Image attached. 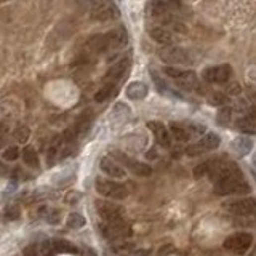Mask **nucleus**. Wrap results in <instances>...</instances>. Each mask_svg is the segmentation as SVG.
<instances>
[{
  "instance_id": "1",
  "label": "nucleus",
  "mask_w": 256,
  "mask_h": 256,
  "mask_svg": "<svg viewBox=\"0 0 256 256\" xmlns=\"http://www.w3.org/2000/svg\"><path fill=\"white\" fill-rule=\"evenodd\" d=\"M250 191V184L245 181L244 176L226 178L215 183V192L218 195H245Z\"/></svg>"
},
{
  "instance_id": "2",
  "label": "nucleus",
  "mask_w": 256,
  "mask_h": 256,
  "mask_svg": "<svg viewBox=\"0 0 256 256\" xmlns=\"http://www.w3.org/2000/svg\"><path fill=\"white\" fill-rule=\"evenodd\" d=\"M96 192L99 195L106 198H112V200H125L128 197V188L124 186L122 183L104 180V178H96L95 183Z\"/></svg>"
},
{
  "instance_id": "3",
  "label": "nucleus",
  "mask_w": 256,
  "mask_h": 256,
  "mask_svg": "<svg viewBox=\"0 0 256 256\" xmlns=\"http://www.w3.org/2000/svg\"><path fill=\"white\" fill-rule=\"evenodd\" d=\"M163 72H165L168 77H172L178 87L184 91H192V90L198 88V77L195 72H192V70H184L180 67L170 66V67L163 69Z\"/></svg>"
},
{
  "instance_id": "4",
  "label": "nucleus",
  "mask_w": 256,
  "mask_h": 256,
  "mask_svg": "<svg viewBox=\"0 0 256 256\" xmlns=\"http://www.w3.org/2000/svg\"><path fill=\"white\" fill-rule=\"evenodd\" d=\"M159 58L168 64H173V67L175 66H189V64H192V61H194L188 50H184L181 47H175V45L162 48L159 52Z\"/></svg>"
},
{
  "instance_id": "5",
  "label": "nucleus",
  "mask_w": 256,
  "mask_h": 256,
  "mask_svg": "<svg viewBox=\"0 0 256 256\" xmlns=\"http://www.w3.org/2000/svg\"><path fill=\"white\" fill-rule=\"evenodd\" d=\"M101 232L103 236L109 240H124L131 236V226L122 218V219H117V221L101 224Z\"/></svg>"
},
{
  "instance_id": "6",
  "label": "nucleus",
  "mask_w": 256,
  "mask_h": 256,
  "mask_svg": "<svg viewBox=\"0 0 256 256\" xmlns=\"http://www.w3.org/2000/svg\"><path fill=\"white\" fill-rule=\"evenodd\" d=\"M111 155L114 159H117V163H120V165H124L127 167L133 175H136V176H151L152 175V168L147 165V163L144 162H139V160H134V159H130V157H127V155L124 152H120V151H112Z\"/></svg>"
},
{
  "instance_id": "7",
  "label": "nucleus",
  "mask_w": 256,
  "mask_h": 256,
  "mask_svg": "<svg viewBox=\"0 0 256 256\" xmlns=\"http://www.w3.org/2000/svg\"><path fill=\"white\" fill-rule=\"evenodd\" d=\"M226 210L239 219H252L256 216V200L255 198H242L237 202L226 203Z\"/></svg>"
},
{
  "instance_id": "8",
  "label": "nucleus",
  "mask_w": 256,
  "mask_h": 256,
  "mask_svg": "<svg viewBox=\"0 0 256 256\" xmlns=\"http://www.w3.org/2000/svg\"><path fill=\"white\" fill-rule=\"evenodd\" d=\"M252 242H253L252 234L236 232V234H232V236L227 237L223 245H224L226 250H229V252L236 253V255H242L252 247Z\"/></svg>"
},
{
  "instance_id": "9",
  "label": "nucleus",
  "mask_w": 256,
  "mask_h": 256,
  "mask_svg": "<svg viewBox=\"0 0 256 256\" xmlns=\"http://www.w3.org/2000/svg\"><path fill=\"white\" fill-rule=\"evenodd\" d=\"M203 80L208 82V83H218V85H223L227 83L229 79L232 77V67L229 64H221V66H211L207 67L203 70Z\"/></svg>"
},
{
  "instance_id": "10",
  "label": "nucleus",
  "mask_w": 256,
  "mask_h": 256,
  "mask_svg": "<svg viewBox=\"0 0 256 256\" xmlns=\"http://www.w3.org/2000/svg\"><path fill=\"white\" fill-rule=\"evenodd\" d=\"M119 8L111 2H96L91 6V19L95 21H101V23H106V21H112L119 18Z\"/></svg>"
},
{
  "instance_id": "11",
  "label": "nucleus",
  "mask_w": 256,
  "mask_h": 256,
  "mask_svg": "<svg viewBox=\"0 0 256 256\" xmlns=\"http://www.w3.org/2000/svg\"><path fill=\"white\" fill-rule=\"evenodd\" d=\"M95 205H96V211L99 218H101L104 223H112L124 218V210L120 208L119 205H114L106 200H96Z\"/></svg>"
},
{
  "instance_id": "12",
  "label": "nucleus",
  "mask_w": 256,
  "mask_h": 256,
  "mask_svg": "<svg viewBox=\"0 0 256 256\" xmlns=\"http://www.w3.org/2000/svg\"><path fill=\"white\" fill-rule=\"evenodd\" d=\"M130 64H131L130 58H122L117 63H114L111 69L108 70V74H106V85H114L116 87V83L122 80L127 70L130 69Z\"/></svg>"
},
{
  "instance_id": "13",
  "label": "nucleus",
  "mask_w": 256,
  "mask_h": 256,
  "mask_svg": "<svg viewBox=\"0 0 256 256\" xmlns=\"http://www.w3.org/2000/svg\"><path fill=\"white\" fill-rule=\"evenodd\" d=\"M147 128L152 131L155 141H157V144L162 146V147H170L172 146V136H170V131L168 128L163 125L162 122H157V120H151V122H147Z\"/></svg>"
},
{
  "instance_id": "14",
  "label": "nucleus",
  "mask_w": 256,
  "mask_h": 256,
  "mask_svg": "<svg viewBox=\"0 0 256 256\" xmlns=\"http://www.w3.org/2000/svg\"><path fill=\"white\" fill-rule=\"evenodd\" d=\"M99 168H101L103 173H106L111 178H116V180H122L127 175L124 167L120 165V163H117L112 157H103L101 162H99Z\"/></svg>"
},
{
  "instance_id": "15",
  "label": "nucleus",
  "mask_w": 256,
  "mask_h": 256,
  "mask_svg": "<svg viewBox=\"0 0 256 256\" xmlns=\"http://www.w3.org/2000/svg\"><path fill=\"white\" fill-rule=\"evenodd\" d=\"M149 35L157 42V44L162 45H167V47H172L173 42H175V35L172 31H168L167 27H162V26H154L149 29Z\"/></svg>"
},
{
  "instance_id": "16",
  "label": "nucleus",
  "mask_w": 256,
  "mask_h": 256,
  "mask_svg": "<svg viewBox=\"0 0 256 256\" xmlns=\"http://www.w3.org/2000/svg\"><path fill=\"white\" fill-rule=\"evenodd\" d=\"M147 91L149 90L143 82H131L127 87L125 95L128 99H131V101H141V99H144L147 96Z\"/></svg>"
},
{
  "instance_id": "17",
  "label": "nucleus",
  "mask_w": 256,
  "mask_h": 256,
  "mask_svg": "<svg viewBox=\"0 0 256 256\" xmlns=\"http://www.w3.org/2000/svg\"><path fill=\"white\" fill-rule=\"evenodd\" d=\"M106 37H108V42H109V48L124 47V45H127V42H128V35H127V31L124 29V27L112 29L111 32L106 34Z\"/></svg>"
},
{
  "instance_id": "18",
  "label": "nucleus",
  "mask_w": 256,
  "mask_h": 256,
  "mask_svg": "<svg viewBox=\"0 0 256 256\" xmlns=\"http://www.w3.org/2000/svg\"><path fill=\"white\" fill-rule=\"evenodd\" d=\"M87 47L90 48V52L93 53H104L106 50H109V42H108V37H106V34H96L88 39Z\"/></svg>"
},
{
  "instance_id": "19",
  "label": "nucleus",
  "mask_w": 256,
  "mask_h": 256,
  "mask_svg": "<svg viewBox=\"0 0 256 256\" xmlns=\"http://www.w3.org/2000/svg\"><path fill=\"white\" fill-rule=\"evenodd\" d=\"M252 147H253V141L250 138H247V136H239V138H236L231 143V149L237 155H240V157H244V155L250 154Z\"/></svg>"
},
{
  "instance_id": "20",
  "label": "nucleus",
  "mask_w": 256,
  "mask_h": 256,
  "mask_svg": "<svg viewBox=\"0 0 256 256\" xmlns=\"http://www.w3.org/2000/svg\"><path fill=\"white\" fill-rule=\"evenodd\" d=\"M198 144H200V147L205 152H208V151H215V149H218L219 144H221V139H219L216 133H207L203 138H200Z\"/></svg>"
},
{
  "instance_id": "21",
  "label": "nucleus",
  "mask_w": 256,
  "mask_h": 256,
  "mask_svg": "<svg viewBox=\"0 0 256 256\" xmlns=\"http://www.w3.org/2000/svg\"><path fill=\"white\" fill-rule=\"evenodd\" d=\"M91 120H93V116H91V112L87 111L83 112L82 116L77 119V124L74 127V131L77 133V136L79 134H85L88 130H90V125H91Z\"/></svg>"
},
{
  "instance_id": "22",
  "label": "nucleus",
  "mask_w": 256,
  "mask_h": 256,
  "mask_svg": "<svg viewBox=\"0 0 256 256\" xmlns=\"http://www.w3.org/2000/svg\"><path fill=\"white\" fill-rule=\"evenodd\" d=\"M21 155H23V160L27 167L31 168H37L39 167V155L37 152H35V149L31 147V146H26L23 149V152H21Z\"/></svg>"
},
{
  "instance_id": "23",
  "label": "nucleus",
  "mask_w": 256,
  "mask_h": 256,
  "mask_svg": "<svg viewBox=\"0 0 256 256\" xmlns=\"http://www.w3.org/2000/svg\"><path fill=\"white\" fill-rule=\"evenodd\" d=\"M53 248L56 253H77V247L74 244H70L69 240H63V239H58V240H53Z\"/></svg>"
},
{
  "instance_id": "24",
  "label": "nucleus",
  "mask_w": 256,
  "mask_h": 256,
  "mask_svg": "<svg viewBox=\"0 0 256 256\" xmlns=\"http://www.w3.org/2000/svg\"><path fill=\"white\" fill-rule=\"evenodd\" d=\"M170 136H173L175 141H180V143H184V141H189V134L186 131V128H183L178 124H170Z\"/></svg>"
},
{
  "instance_id": "25",
  "label": "nucleus",
  "mask_w": 256,
  "mask_h": 256,
  "mask_svg": "<svg viewBox=\"0 0 256 256\" xmlns=\"http://www.w3.org/2000/svg\"><path fill=\"white\" fill-rule=\"evenodd\" d=\"M207 101L210 106H226L229 103V98L223 91H210L207 93Z\"/></svg>"
},
{
  "instance_id": "26",
  "label": "nucleus",
  "mask_w": 256,
  "mask_h": 256,
  "mask_svg": "<svg viewBox=\"0 0 256 256\" xmlns=\"http://www.w3.org/2000/svg\"><path fill=\"white\" fill-rule=\"evenodd\" d=\"M66 224H67L69 229H80V227L87 224V219H85V216L80 215V213H70V215L67 216Z\"/></svg>"
},
{
  "instance_id": "27",
  "label": "nucleus",
  "mask_w": 256,
  "mask_h": 256,
  "mask_svg": "<svg viewBox=\"0 0 256 256\" xmlns=\"http://www.w3.org/2000/svg\"><path fill=\"white\" fill-rule=\"evenodd\" d=\"M114 85H104V87L101 90H98L95 93V101L96 103H104L106 99H109L114 93Z\"/></svg>"
},
{
  "instance_id": "28",
  "label": "nucleus",
  "mask_w": 256,
  "mask_h": 256,
  "mask_svg": "<svg viewBox=\"0 0 256 256\" xmlns=\"http://www.w3.org/2000/svg\"><path fill=\"white\" fill-rule=\"evenodd\" d=\"M13 134H15V139L19 141V143H26V141L29 139V136H31V130L26 125H19V127L15 128V133H13Z\"/></svg>"
},
{
  "instance_id": "29",
  "label": "nucleus",
  "mask_w": 256,
  "mask_h": 256,
  "mask_svg": "<svg viewBox=\"0 0 256 256\" xmlns=\"http://www.w3.org/2000/svg\"><path fill=\"white\" fill-rule=\"evenodd\" d=\"M231 117H232V109L229 106H223L221 109L218 112V124L219 125H227L231 122Z\"/></svg>"
},
{
  "instance_id": "30",
  "label": "nucleus",
  "mask_w": 256,
  "mask_h": 256,
  "mask_svg": "<svg viewBox=\"0 0 256 256\" xmlns=\"http://www.w3.org/2000/svg\"><path fill=\"white\" fill-rule=\"evenodd\" d=\"M2 157H3V160H6V162H16V160L19 159V149H18L16 146L6 147V149H3Z\"/></svg>"
},
{
  "instance_id": "31",
  "label": "nucleus",
  "mask_w": 256,
  "mask_h": 256,
  "mask_svg": "<svg viewBox=\"0 0 256 256\" xmlns=\"http://www.w3.org/2000/svg\"><path fill=\"white\" fill-rule=\"evenodd\" d=\"M186 131L191 136H200V134H205V131H207V127L205 125H200V124H191L186 127Z\"/></svg>"
},
{
  "instance_id": "32",
  "label": "nucleus",
  "mask_w": 256,
  "mask_h": 256,
  "mask_svg": "<svg viewBox=\"0 0 256 256\" xmlns=\"http://www.w3.org/2000/svg\"><path fill=\"white\" fill-rule=\"evenodd\" d=\"M226 96H239L242 93V87L239 82H227L226 83Z\"/></svg>"
},
{
  "instance_id": "33",
  "label": "nucleus",
  "mask_w": 256,
  "mask_h": 256,
  "mask_svg": "<svg viewBox=\"0 0 256 256\" xmlns=\"http://www.w3.org/2000/svg\"><path fill=\"white\" fill-rule=\"evenodd\" d=\"M5 216L10 219V221H15V219H19L21 216V208L18 205H8V207L5 208Z\"/></svg>"
},
{
  "instance_id": "34",
  "label": "nucleus",
  "mask_w": 256,
  "mask_h": 256,
  "mask_svg": "<svg viewBox=\"0 0 256 256\" xmlns=\"http://www.w3.org/2000/svg\"><path fill=\"white\" fill-rule=\"evenodd\" d=\"M39 253H40V256H55L56 252H55L52 242L45 240V242H42V244L39 245Z\"/></svg>"
},
{
  "instance_id": "35",
  "label": "nucleus",
  "mask_w": 256,
  "mask_h": 256,
  "mask_svg": "<svg viewBox=\"0 0 256 256\" xmlns=\"http://www.w3.org/2000/svg\"><path fill=\"white\" fill-rule=\"evenodd\" d=\"M186 152L189 157H197V155H200V154H205V151L200 147V144L198 143H194V144H189L188 147H186Z\"/></svg>"
},
{
  "instance_id": "36",
  "label": "nucleus",
  "mask_w": 256,
  "mask_h": 256,
  "mask_svg": "<svg viewBox=\"0 0 256 256\" xmlns=\"http://www.w3.org/2000/svg\"><path fill=\"white\" fill-rule=\"evenodd\" d=\"M151 74H152V80L155 82V85H157L159 91H160V93H165V91H167V85H165V82H163V80L160 79V77L154 72V70H151Z\"/></svg>"
},
{
  "instance_id": "37",
  "label": "nucleus",
  "mask_w": 256,
  "mask_h": 256,
  "mask_svg": "<svg viewBox=\"0 0 256 256\" xmlns=\"http://www.w3.org/2000/svg\"><path fill=\"white\" fill-rule=\"evenodd\" d=\"M23 253H24V256H40V253H39V245H35V244L27 245V247H24Z\"/></svg>"
},
{
  "instance_id": "38",
  "label": "nucleus",
  "mask_w": 256,
  "mask_h": 256,
  "mask_svg": "<svg viewBox=\"0 0 256 256\" xmlns=\"http://www.w3.org/2000/svg\"><path fill=\"white\" fill-rule=\"evenodd\" d=\"M245 117L250 120V122H253V124L256 122V106H250V108H248Z\"/></svg>"
},
{
  "instance_id": "39",
  "label": "nucleus",
  "mask_w": 256,
  "mask_h": 256,
  "mask_svg": "<svg viewBox=\"0 0 256 256\" xmlns=\"http://www.w3.org/2000/svg\"><path fill=\"white\" fill-rule=\"evenodd\" d=\"M133 245L131 244H120L119 247H117V252L119 253H130V252H133Z\"/></svg>"
},
{
  "instance_id": "40",
  "label": "nucleus",
  "mask_w": 256,
  "mask_h": 256,
  "mask_svg": "<svg viewBox=\"0 0 256 256\" xmlns=\"http://www.w3.org/2000/svg\"><path fill=\"white\" fill-rule=\"evenodd\" d=\"M60 211H55V213H50L48 215V218H47V221L50 223V224H56V223H60Z\"/></svg>"
},
{
  "instance_id": "41",
  "label": "nucleus",
  "mask_w": 256,
  "mask_h": 256,
  "mask_svg": "<svg viewBox=\"0 0 256 256\" xmlns=\"http://www.w3.org/2000/svg\"><path fill=\"white\" fill-rule=\"evenodd\" d=\"M134 256H151V253H149V250H143V248H141V250L134 252Z\"/></svg>"
},
{
  "instance_id": "42",
  "label": "nucleus",
  "mask_w": 256,
  "mask_h": 256,
  "mask_svg": "<svg viewBox=\"0 0 256 256\" xmlns=\"http://www.w3.org/2000/svg\"><path fill=\"white\" fill-rule=\"evenodd\" d=\"M252 163H253V167H255V170H256V152L253 154V157H252Z\"/></svg>"
}]
</instances>
